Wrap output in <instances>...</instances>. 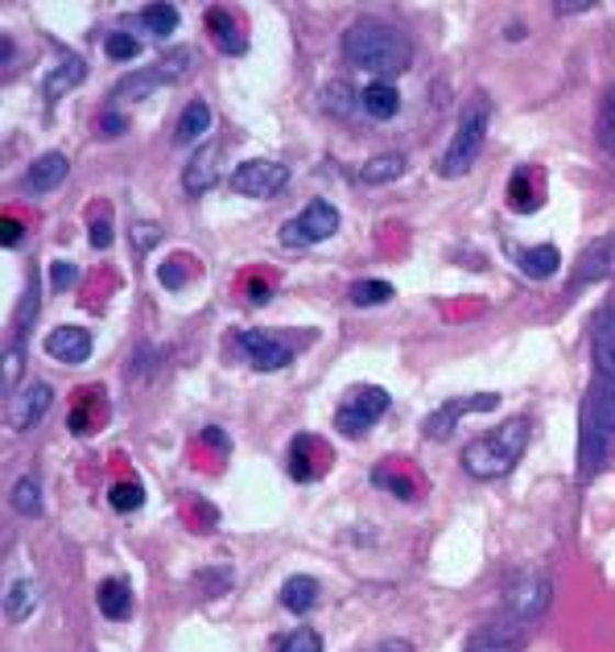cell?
Here are the masks:
<instances>
[{
	"label": "cell",
	"instance_id": "obj_30",
	"mask_svg": "<svg viewBox=\"0 0 615 652\" xmlns=\"http://www.w3.org/2000/svg\"><path fill=\"white\" fill-rule=\"evenodd\" d=\"M323 108L331 112V116H351L359 108V100H356V87L351 83H326L323 87Z\"/></svg>",
	"mask_w": 615,
	"mask_h": 652
},
{
	"label": "cell",
	"instance_id": "obj_34",
	"mask_svg": "<svg viewBox=\"0 0 615 652\" xmlns=\"http://www.w3.org/2000/svg\"><path fill=\"white\" fill-rule=\"evenodd\" d=\"M277 652H323V636L314 632V628H293V632L277 644Z\"/></svg>",
	"mask_w": 615,
	"mask_h": 652
},
{
	"label": "cell",
	"instance_id": "obj_21",
	"mask_svg": "<svg viewBox=\"0 0 615 652\" xmlns=\"http://www.w3.org/2000/svg\"><path fill=\"white\" fill-rule=\"evenodd\" d=\"M595 368L599 380L615 384V306H607L595 323Z\"/></svg>",
	"mask_w": 615,
	"mask_h": 652
},
{
	"label": "cell",
	"instance_id": "obj_36",
	"mask_svg": "<svg viewBox=\"0 0 615 652\" xmlns=\"http://www.w3.org/2000/svg\"><path fill=\"white\" fill-rule=\"evenodd\" d=\"M141 504H145L141 483H116V487H112V508H116V513H133Z\"/></svg>",
	"mask_w": 615,
	"mask_h": 652
},
{
	"label": "cell",
	"instance_id": "obj_11",
	"mask_svg": "<svg viewBox=\"0 0 615 652\" xmlns=\"http://www.w3.org/2000/svg\"><path fill=\"white\" fill-rule=\"evenodd\" d=\"M476 409H496V393H479V396H455L446 401L443 409H434L426 417V438H450L455 426H459L462 413H476Z\"/></svg>",
	"mask_w": 615,
	"mask_h": 652
},
{
	"label": "cell",
	"instance_id": "obj_38",
	"mask_svg": "<svg viewBox=\"0 0 615 652\" xmlns=\"http://www.w3.org/2000/svg\"><path fill=\"white\" fill-rule=\"evenodd\" d=\"M79 281V269L75 265H67V260H54L51 265V285L54 290H70Z\"/></svg>",
	"mask_w": 615,
	"mask_h": 652
},
{
	"label": "cell",
	"instance_id": "obj_16",
	"mask_svg": "<svg viewBox=\"0 0 615 652\" xmlns=\"http://www.w3.org/2000/svg\"><path fill=\"white\" fill-rule=\"evenodd\" d=\"M67 173H70V161H67V154H42L25 170V190L30 194H46V190H58L63 182H67Z\"/></svg>",
	"mask_w": 615,
	"mask_h": 652
},
{
	"label": "cell",
	"instance_id": "obj_43",
	"mask_svg": "<svg viewBox=\"0 0 615 652\" xmlns=\"http://www.w3.org/2000/svg\"><path fill=\"white\" fill-rule=\"evenodd\" d=\"M586 9H591V0H570V4L558 0V4H554V13H558V18H574V13H586Z\"/></svg>",
	"mask_w": 615,
	"mask_h": 652
},
{
	"label": "cell",
	"instance_id": "obj_23",
	"mask_svg": "<svg viewBox=\"0 0 615 652\" xmlns=\"http://www.w3.org/2000/svg\"><path fill=\"white\" fill-rule=\"evenodd\" d=\"M96 603L108 619H128L133 616V586L124 578H103L100 591H96Z\"/></svg>",
	"mask_w": 615,
	"mask_h": 652
},
{
	"label": "cell",
	"instance_id": "obj_5",
	"mask_svg": "<svg viewBox=\"0 0 615 652\" xmlns=\"http://www.w3.org/2000/svg\"><path fill=\"white\" fill-rule=\"evenodd\" d=\"M389 405H393V396L384 393V389H377V384H356V389L339 401L335 426H339V434H347V438H359V434H368V429L389 413Z\"/></svg>",
	"mask_w": 615,
	"mask_h": 652
},
{
	"label": "cell",
	"instance_id": "obj_6",
	"mask_svg": "<svg viewBox=\"0 0 615 652\" xmlns=\"http://www.w3.org/2000/svg\"><path fill=\"white\" fill-rule=\"evenodd\" d=\"M612 438L603 429V417H599V401L595 393L582 396V417H579V466H582V480H595L599 471L607 466L612 459Z\"/></svg>",
	"mask_w": 615,
	"mask_h": 652
},
{
	"label": "cell",
	"instance_id": "obj_45",
	"mask_svg": "<svg viewBox=\"0 0 615 652\" xmlns=\"http://www.w3.org/2000/svg\"><path fill=\"white\" fill-rule=\"evenodd\" d=\"M203 442H211V447H220V450H232V442H227V434L223 429H203Z\"/></svg>",
	"mask_w": 615,
	"mask_h": 652
},
{
	"label": "cell",
	"instance_id": "obj_10",
	"mask_svg": "<svg viewBox=\"0 0 615 652\" xmlns=\"http://www.w3.org/2000/svg\"><path fill=\"white\" fill-rule=\"evenodd\" d=\"M236 344H239V351H244V360L253 363L257 372H277V368H290V360H293L290 344L269 335V330H244Z\"/></svg>",
	"mask_w": 615,
	"mask_h": 652
},
{
	"label": "cell",
	"instance_id": "obj_13",
	"mask_svg": "<svg viewBox=\"0 0 615 652\" xmlns=\"http://www.w3.org/2000/svg\"><path fill=\"white\" fill-rule=\"evenodd\" d=\"M521 636H525L521 623L500 616L496 623H483V628H476V632L467 636V649L462 652H516L521 649Z\"/></svg>",
	"mask_w": 615,
	"mask_h": 652
},
{
	"label": "cell",
	"instance_id": "obj_33",
	"mask_svg": "<svg viewBox=\"0 0 615 652\" xmlns=\"http://www.w3.org/2000/svg\"><path fill=\"white\" fill-rule=\"evenodd\" d=\"M103 50L112 54V58H120V63H128V58L141 54V37L128 34V30H112V34L103 37Z\"/></svg>",
	"mask_w": 615,
	"mask_h": 652
},
{
	"label": "cell",
	"instance_id": "obj_37",
	"mask_svg": "<svg viewBox=\"0 0 615 652\" xmlns=\"http://www.w3.org/2000/svg\"><path fill=\"white\" fill-rule=\"evenodd\" d=\"M21 363H25V356H21V344H13L9 351H4V393H9V389H18Z\"/></svg>",
	"mask_w": 615,
	"mask_h": 652
},
{
	"label": "cell",
	"instance_id": "obj_44",
	"mask_svg": "<svg viewBox=\"0 0 615 652\" xmlns=\"http://www.w3.org/2000/svg\"><path fill=\"white\" fill-rule=\"evenodd\" d=\"M157 236H161V232H157V227H149V224L133 227V244H137V248H149V244H157Z\"/></svg>",
	"mask_w": 615,
	"mask_h": 652
},
{
	"label": "cell",
	"instance_id": "obj_22",
	"mask_svg": "<svg viewBox=\"0 0 615 652\" xmlns=\"http://www.w3.org/2000/svg\"><path fill=\"white\" fill-rule=\"evenodd\" d=\"M211 124H215V116H211L206 100H190L187 108H182V116H178L174 140H178V145H194L199 137H206V133H211Z\"/></svg>",
	"mask_w": 615,
	"mask_h": 652
},
{
	"label": "cell",
	"instance_id": "obj_46",
	"mask_svg": "<svg viewBox=\"0 0 615 652\" xmlns=\"http://www.w3.org/2000/svg\"><path fill=\"white\" fill-rule=\"evenodd\" d=\"M413 644L410 640H389V644H380V649H364V652H410Z\"/></svg>",
	"mask_w": 615,
	"mask_h": 652
},
{
	"label": "cell",
	"instance_id": "obj_40",
	"mask_svg": "<svg viewBox=\"0 0 615 652\" xmlns=\"http://www.w3.org/2000/svg\"><path fill=\"white\" fill-rule=\"evenodd\" d=\"M182 281H187V269L166 260V265H161V285H166V290H182Z\"/></svg>",
	"mask_w": 615,
	"mask_h": 652
},
{
	"label": "cell",
	"instance_id": "obj_2",
	"mask_svg": "<svg viewBox=\"0 0 615 652\" xmlns=\"http://www.w3.org/2000/svg\"><path fill=\"white\" fill-rule=\"evenodd\" d=\"M529 438H533V421L521 413V417H508V421H500L492 426L488 434H479L471 447L462 450V471L471 475V480H504L516 463H521V454L529 450Z\"/></svg>",
	"mask_w": 615,
	"mask_h": 652
},
{
	"label": "cell",
	"instance_id": "obj_1",
	"mask_svg": "<svg viewBox=\"0 0 615 652\" xmlns=\"http://www.w3.org/2000/svg\"><path fill=\"white\" fill-rule=\"evenodd\" d=\"M343 54L347 63L359 70H368L372 79H396L405 75L413 63V42L405 37V30H396L393 21L359 18L356 25L343 30Z\"/></svg>",
	"mask_w": 615,
	"mask_h": 652
},
{
	"label": "cell",
	"instance_id": "obj_26",
	"mask_svg": "<svg viewBox=\"0 0 615 652\" xmlns=\"http://www.w3.org/2000/svg\"><path fill=\"white\" fill-rule=\"evenodd\" d=\"M516 265H521L529 277H537V281H546V277L558 273L562 252H558L554 244H537V248H521V252H516Z\"/></svg>",
	"mask_w": 615,
	"mask_h": 652
},
{
	"label": "cell",
	"instance_id": "obj_9",
	"mask_svg": "<svg viewBox=\"0 0 615 652\" xmlns=\"http://www.w3.org/2000/svg\"><path fill=\"white\" fill-rule=\"evenodd\" d=\"M286 182H290V166L269 161V157L244 161V166H236V173H232V190L244 194V199H273V194L286 190Z\"/></svg>",
	"mask_w": 615,
	"mask_h": 652
},
{
	"label": "cell",
	"instance_id": "obj_14",
	"mask_svg": "<svg viewBox=\"0 0 615 652\" xmlns=\"http://www.w3.org/2000/svg\"><path fill=\"white\" fill-rule=\"evenodd\" d=\"M46 356L58 363H87L91 360V335L83 326H58L46 335Z\"/></svg>",
	"mask_w": 615,
	"mask_h": 652
},
{
	"label": "cell",
	"instance_id": "obj_31",
	"mask_svg": "<svg viewBox=\"0 0 615 652\" xmlns=\"http://www.w3.org/2000/svg\"><path fill=\"white\" fill-rule=\"evenodd\" d=\"M9 504L18 508L21 516H42V483L37 480H18L13 483V496H9Z\"/></svg>",
	"mask_w": 615,
	"mask_h": 652
},
{
	"label": "cell",
	"instance_id": "obj_47",
	"mask_svg": "<svg viewBox=\"0 0 615 652\" xmlns=\"http://www.w3.org/2000/svg\"><path fill=\"white\" fill-rule=\"evenodd\" d=\"M0 50H4V70H9V63H13V42L4 37V42H0Z\"/></svg>",
	"mask_w": 615,
	"mask_h": 652
},
{
	"label": "cell",
	"instance_id": "obj_19",
	"mask_svg": "<svg viewBox=\"0 0 615 652\" xmlns=\"http://www.w3.org/2000/svg\"><path fill=\"white\" fill-rule=\"evenodd\" d=\"M359 108L372 121H393L396 112H401V91L393 83H384V79H372V83L359 91Z\"/></svg>",
	"mask_w": 615,
	"mask_h": 652
},
{
	"label": "cell",
	"instance_id": "obj_39",
	"mask_svg": "<svg viewBox=\"0 0 615 652\" xmlns=\"http://www.w3.org/2000/svg\"><path fill=\"white\" fill-rule=\"evenodd\" d=\"M21 236H25V227H21V220H13V215H4V220H0V244H4V248H13V244H21Z\"/></svg>",
	"mask_w": 615,
	"mask_h": 652
},
{
	"label": "cell",
	"instance_id": "obj_12",
	"mask_svg": "<svg viewBox=\"0 0 615 652\" xmlns=\"http://www.w3.org/2000/svg\"><path fill=\"white\" fill-rule=\"evenodd\" d=\"M54 401V389L46 380H37V384H25L13 401H9V429H30L37 426V417L51 409Z\"/></svg>",
	"mask_w": 615,
	"mask_h": 652
},
{
	"label": "cell",
	"instance_id": "obj_3",
	"mask_svg": "<svg viewBox=\"0 0 615 652\" xmlns=\"http://www.w3.org/2000/svg\"><path fill=\"white\" fill-rule=\"evenodd\" d=\"M488 124H492V100L488 95H476V100L462 108L459 128L446 145V154L438 157V173L443 178H462L471 170L483 154V140H488Z\"/></svg>",
	"mask_w": 615,
	"mask_h": 652
},
{
	"label": "cell",
	"instance_id": "obj_8",
	"mask_svg": "<svg viewBox=\"0 0 615 652\" xmlns=\"http://www.w3.org/2000/svg\"><path fill=\"white\" fill-rule=\"evenodd\" d=\"M549 599H554V586H549L546 574H521L504 591V619L529 628L533 619H541L549 611Z\"/></svg>",
	"mask_w": 615,
	"mask_h": 652
},
{
	"label": "cell",
	"instance_id": "obj_4",
	"mask_svg": "<svg viewBox=\"0 0 615 652\" xmlns=\"http://www.w3.org/2000/svg\"><path fill=\"white\" fill-rule=\"evenodd\" d=\"M190 67H194V50H190V46H178L174 54H161L154 67H145V70H137V75H128V79H120L116 103L145 100V95H149V91H157L161 83L174 87Z\"/></svg>",
	"mask_w": 615,
	"mask_h": 652
},
{
	"label": "cell",
	"instance_id": "obj_32",
	"mask_svg": "<svg viewBox=\"0 0 615 652\" xmlns=\"http://www.w3.org/2000/svg\"><path fill=\"white\" fill-rule=\"evenodd\" d=\"M393 297V285L389 281H356L351 285V302L356 306H384Z\"/></svg>",
	"mask_w": 615,
	"mask_h": 652
},
{
	"label": "cell",
	"instance_id": "obj_24",
	"mask_svg": "<svg viewBox=\"0 0 615 652\" xmlns=\"http://www.w3.org/2000/svg\"><path fill=\"white\" fill-rule=\"evenodd\" d=\"M83 79H87V63H83V58H79V54L63 58V63H58V70H51V79H46V103H58L70 91V87L83 83Z\"/></svg>",
	"mask_w": 615,
	"mask_h": 652
},
{
	"label": "cell",
	"instance_id": "obj_29",
	"mask_svg": "<svg viewBox=\"0 0 615 652\" xmlns=\"http://www.w3.org/2000/svg\"><path fill=\"white\" fill-rule=\"evenodd\" d=\"M533 178H537V173H533L529 166H521V170L513 173V187H508V203H513L516 211H537V206L546 203V194H541V187L529 190Z\"/></svg>",
	"mask_w": 615,
	"mask_h": 652
},
{
	"label": "cell",
	"instance_id": "obj_28",
	"mask_svg": "<svg viewBox=\"0 0 615 652\" xmlns=\"http://www.w3.org/2000/svg\"><path fill=\"white\" fill-rule=\"evenodd\" d=\"M281 603H286L290 611H298V616H306L310 607L318 603V583L306 578V574H298V578H290V583L281 586Z\"/></svg>",
	"mask_w": 615,
	"mask_h": 652
},
{
	"label": "cell",
	"instance_id": "obj_7",
	"mask_svg": "<svg viewBox=\"0 0 615 652\" xmlns=\"http://www.w3.org/2000/svg\"><path fill=\"white\" fill-rule=\"evenodd\" d=\"M339 232V211L326 203V199H314L306 203L290 224L281 227V244L286 248H310V244H323Z\"/></svg>",
	"mask_w": 615,
	"mask_h": 652
},
{
	"label": "cell",
	"instance_id": "obj_15",
	"mask_svg": "<svg viewBox=\"0 0 615 652\" xmlns=\"http://www.w3.org/2000/svg\"><path fill=\"white\" fill-rule=\"evenodd\" d=\"M215 178H220V145L194 149V157H190L187 170H182V190H187L190 199H199L206 187H215Z\"/></svg>",
	"mask_w": 615,
	"mask_h": 652
},
{
	"label": "cell",
	"instance_id": "obj_25",
	"mask_svg": "<svg viewBox=\"0 0 615 652\" xmlns=\"http://www.w3.org/2000/svg\"><path fill=\"white\" fill-rule=\"evenodd\" d=\"M37 603H42L37 586L30 583V578H13V583H9V591H4V616L13 619V623H21V619L34 616Z\"/></svg>",
	"mask_w": 615,
	"mask_h": 652
},
{
	"label": "cell",
	"instance_id": "obj_41",
	"mask_svg": "<svg viewBox=\"0 0 615 652\" xmlns=\"http://www.w3.org/2000/svg\"><path fill=\"white\" fill-rule=\"evenodd\" d=\"M112 244V220H91V248H108Z\"/></svg>",
	"mask_w": 615,
	"mask_h": 652
},
{
	"label": "cell",
	"instance_id": "obj_18",
	"mask_svg": "<svg viewBox=\"0 0 615 652\" xmlns=\"http://www.w3.org/2000/svg\"><path fill=\"white\" fill-rule=\"evenodd\" d=\"M405 170H410V157L389 149V154L368 157V161L359 166V182H364V187H389L396 178H405Z\"/></svg>",
	"mask_w": 615,
	"mask_h": 652
},
{
	"label": "cell",
	"instance_id": "obj_27",
	"mask_svg": "<svg viewBox=\"0 0 615 652\" xmlns=\"http://www.w3.org/2000/svg\"><path fill=\"white\" fill-rule=\"evenodd\" d=\"M137 21L149 37H170L182 18H178V9H174V4H145Z\"/></svg>",
	"mask_w": 615,
	"mask_h": 652
},
{
	"label": "cell",
	"instance_id": "obj_20",
	"mask_svg": "<svg viewBox=\"0 0 615 652\" xmlns=\"http://www.w3.org/2000/svg\"><path fill=\"white\" fill-rule=\"evenodd\" d=\"M206 34L220 42L223 54H244L248 50V37L239 30V21L227 9H206Z\"/></svg>",
	"mask_w": 615,
	"mask_h": 652
},
{
	"label": "cell",
	"instance_id": "obj_35",
	"mask_svg": "<svg viewBox=\"0 0 615 652\" xmlns=\"http://www.w3.org/2000/svg\"><path fill=\"white\" fill-rule=\"evenodd\" d=\"M599 140H603V149L615 157V87L603 95V116H599Z\"/></svg>",
	"mask_w": 615,
	"mask_h": 652
},
{
	"label": "cell",
	"instance_id": "obj_42",
	"mask_svg": "<svg viewBox=\"0 0 615 652\" xmlns=\"http://www.w3.org/2000/svg\"><path fill=\"white\" fill-rule=\"evenodd\" d=\"M100 133H103V137H120V133H124V121H120L116 112H103V116H100Z\"/></svg>",
	"mask_w": 615,
	"mask_h": 652
},
{
	"label": "cell",
	"instance_id": "obj_17",
	"mask_svg": "<svg viewBox=\"0 0 615 652\" xmlns=\"http://www.w3.org/2000/svg\"><path fill=\"white\" fill-rule=\"evenodd\" d=\"M603 277H615V236L591 244L586 252L574 265V281L586 285V281H603Z\"/></svg>",
	"mask_w": 615,
	"mask_h": 652
}]
</instances>
